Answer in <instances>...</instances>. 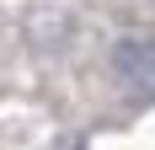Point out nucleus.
Here are the masks:
<instances>
[{
	"label": "nucleus",
	"mask_w": 155,
	"mask_h": 150,
	"mask_svg": "<svg viewBox=\"0 0 155 150\" xmlns=\"http://www.w3.org/2000/svg\"><path fill=\"white\" fill-rule=\"evenodd\" d=\"M123 75L144 97H155V43H139V48H123Z\"/></svg>",
	"instance_id": "f257e3e1"
}]
</instances>
